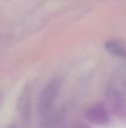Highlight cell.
<instances>
[{
  "mask_svg": "<svg viewBox=\"0 0 126 128\" xmlns=\"http://www.w3.org/2000/svg\"><path fill=\"white\" fill-rule=\"evenodd\" d=\"M58 93H59V82L57 81H52L51 84H48L44 87L40 97V102H39V111H40L41 117H46L51 112Z\"/></svg>",
  "mask_w": 126,
  "mask_h": 128,
  "instance_id": "1",
  "label": "cell"
},
{
  "mask_svg": "<svg viewBox=\"0 0 126 128\" xmlns=\"http://www.w3.org/2000/svg\"><path fill=\"white\" fill-rule=\"evenodd\" d=\"M77 128H89L88 126H85V124H83V123H79L78 126H77Z\"/></svg>",
  "mask_w": 126,
  "mask_h": 128,
  "instance_id": "4",
  "label": "cell"
},
{
  "mask_svg": "<svg viewBox=\"0 0 126 128\" xmlns=\"http://www.w3.org/2000/svg\"><path fill=\"white\" fill-rule=\"evenodd\" d=\"M7 128H17V127H16V126H14V124H12V126H10V127H7Z\"/></svg>",
  "mask_w": 126,
  "mask_h": 128,
  "instance_id": "5",
  "label": "cell"
},
{
  "mask_svg": "<svg viewBox=\"0 0 126 128\" xmlns=\"http://www.w3.org/2000/svg\"><path fill=\"white\" fill-rule=\"evenodd\" d=\"M105 48H106L110 54H113V55H115V56L126 57V48L120 41L110 40V41H108V42L105 44Z\"/></svg>",
  "mask_w": 126,
  "mask_h": 128,
  "instance_id": "3",
  "label": "cell"
},
{
  "mask_svg": "<svg viewBox=\"0 0 126 128\" xmlns=\"http://www.w3.org/2000/svg\"><path fill=\"white\" fill-rule=\"evenodd\" d=\"M85 118L88 120V122H90L93 124L104 126L109 122V112H108V110L104 104L98 103V104L90 107L86 111Z\"/></svg>",
  "mask_w": 126,
  "mask_h": 128,
  "instance_id": "2",
  "label": "cell"
}]
</instances>
